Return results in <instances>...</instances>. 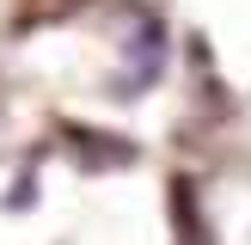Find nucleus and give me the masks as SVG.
<instances>
[{
  "label": "nucleus",
  "instance_id": "1",
  "mask_svg": "<svg viewBox=\"0 0 251 245\" xmlns=\"http://www.w3.org/2000/svg\"><path fill=\"white\" fill-rule=\"evenodd\" d=\"M172 196H178V227H184V245H208V233H202V220H196V208H190V184H178V190H172Z\"/></svg>",
  "mask_w": 251,
  "mask_h": 245
}]
</instances>
